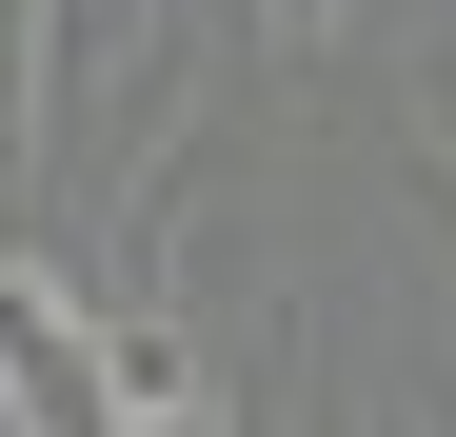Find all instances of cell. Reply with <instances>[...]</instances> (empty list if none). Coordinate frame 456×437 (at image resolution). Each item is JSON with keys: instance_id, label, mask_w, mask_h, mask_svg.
<instances>
[{"instance_id": "1", "label": "cell", "mask_w": 456, "mask_h": 437, "mask_svg": "<svg viewBox=\"0 0 456 437\" xmlns=\"http://www.w3.org/2000/svg\"><path fill=\"white\" fill-rule=\"evenodd\" d=\"M0 417L20 437H119V338L60 299L40 259H0Z\"/></svg>"}, {"instance_id": "2", "label": "cell", "mask_w": 456, "mask_h": 437, "mask_svg": "<svg viewBox=\"0 0 456 437\" xmlns=\"http://www.w3.org/2000/svg\"><path fill=\"white\" fill-rule=\"evenodd\" d=\"M139 21H159V0H40V160H80V120H119Z\"/></svg>"}, {"instance_id": "3", "label": "cell", "mask_w": 456, "mask_h": 437, "mask_svg": "<svg viewBox=\"0 0 456 437\" xmlns=\"http://www.w3.org/2000/svg\"><path fill=\"white\" fill-rule=\"evenodd\" d=\"M100 338H119V398H199V338L159 299H100Z\"/></svg>"}, {"instance_id": "4", "label": "cell", "mask_w": 456, "mask_h": 437, "mask_svg": "<svg viewBox=\"0 0 456 437\" xmlns=\"http://www.w3.org/2000/svg\"><path fill=\"white\" fill-rule=\"evenodd\" d=\"M119 437H218V398H119Z\"/></svg>"}, {"instance_id": "5", "label": "cell", "mask_w": 456, "mask_h": 437, "mask_svg": "<svg viewBox=\"0 0 456 437\" xmlns=\"http://www.w3.org/2000/svg\"><path fill=\"white\" fill-rule=\"evenodd\" d=\"M258 21H278V40H338V21H357V0H258Z\"/></svg>"}]
</instances>
